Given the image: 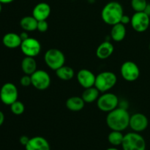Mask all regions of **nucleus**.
<instances>
[{
    "mask_svg": "<svg viewBox=\"0 0 150 150\" xmlns=\"http://www.w3.org/2000/svg\"><path fill=\"white\" fill-rule=\"evenodd\" d=\"M147 4L146 0H131V7L135 12H144Z\"/></svg>",
    "mask_w": 150,
    "mask_h": 150,
    "instance_id": "25",
    "label": "nucleus"
},
{
    "mask_svg": "<svg viewBox=\"0 0 150 150\" xmlns=\"http://www.w3.org/2000/svg\"><path fill=\"white\" fill-rule=\"evenodd\" d=\"M117 82V77L115 73L111 71H104L96 76L95 86L100 92H106L112 89Z\"/></svg>",
    "mask_w": 150,
    "mask_h": 150,
    "instance_id": "3",
    "label": "nucleus"
},
{
    "mask_svg": "<svg viewBox=\"0 0 150 150\" xmlns=\"http://www.w3.org/2000/svg\"><path fill=\"white\" fill-rule=\"evenodd\" d=\"M114 48L109 41H104L100 44L96 50V56L100 59H106L114 53Z\"/></svg>",
    "mask_w": 150,
    "mask_h": 150,
    "instance_id": "17",
    "label": "nucleus"
},
{
    "mask_svg": "<svg viewBox=\"0 0 150 150\" xmlns=\"http://www.w3.org/2000/svg\"><path fill=\"white\" fill-rule=\"evenodd\" d=\"M130 24L137 32H144L147 30L150 24V17L144 12H136L132 16Z\"/></svg>",
    "mask_w": 150,
    "mask_h": 150,
    "instance_id": "10",
    "label": "nucleus"
},
{
    "mask_svg": "<svg viewBox=\"0 0 150 150\" xmlns=\"http://www.w3.org/2000/svg\"><path fill=\"white\" fill-rule=\"evenodd\" d=\"M18 92L15 84L12 83H6L0 89V100L4 104L10 105L18 100Z\"/></svg>",
    "mask_w": 150,
    "mask_h": 150,
    "instance_id": "7",
    "label": "nucleus"
},
{
    "mask_svg": "<svg viewBox=\"0 0 150 150\" xmlns=\"http://www.w3.org/2000/svg\"><path fill=\"white\" fill-rule=\"evenodd\" d=\"M77 80L79 84L84 89L95 86L96 76L88 69H81L77 73Z\"/></svg>",
    "mask_w": 150,
    "mask_h": 150,
    "instance_id": "13",
    "label": "nucleus"
},
{
    "mask_svg": "<svg viewBox=\"0 0 150 150\" xmlns=\"http://www.w3.org/2000/svg\"><path fill=\"white\" fill-rule=\"evenodd\" d=\"M105 150H120V149H117V148H114V147H111V148H108V149H105Z\"/></svg>",
    "mask_w": 150,
    "mask_h": 150,
    "instance_id": "35",
    "label": "nucleus"
},
{
    "mask_svg": "<svg viewBox=\"0 0 150 150\" xmlns=\"http://www.w3.org/2000/svg\"><path fill=\"white\" fill-rule=\"evenodd\" d=\"M13 1H14V0H0V2H1V4H9V3L13 2Z\"/></svg>",
    "mask_w": 150,
    "mask_h": 150,
    "instance_id": "34",
    "label": "nucleus"
},
{
    "mask_svg": "<svg viewBox=\"0 0 150 150\" xmlns=\"http://www.w3.org/2000/svg\"><path fill=\"white\" fill-rule=\"evenodd\" d=\"M30 76L32 85L38 90H45L51 85V77L45 70H37Z\"/></svg>",
    "mask_w": 150,
    "mask_h": 150,
    "instance_id": "9",
    "label": "nucleus"
},
{
    "mask_svg": "<svg viewBox=\"0 0 150 150\" xmlns=\"http://www.w3.org/2000/svg\"><path fill=\"white\" fill-rule=\"evenodd\" d=\"M4 122V114L2 111H0V126L3 125Z\"/></svg>",
    "mask_w": 150,
    "mask_h": 150,
    "instance_id": "32",
    "label": "nucleus"
},
{
    "mask_svg": "<svg viewBox=\"0 0 150 150\" xmlns=\"http://www.w3.org/2000/svg\"><path fill=\"white\" fill-rule=\"evenodd\" d=\"M119 98L115 94L104 92L97 100L98 108L103 112H110L118 107Z\"/></svg>",
    "mask_w": 150,
    "mask_h": 150,
    "instance_id": "6",
    "label": "nucleus"
},
{
    "mask_svg": "<svg viewBox=\"0 0 150 150\" xmlns=\"http://www.w3.org/2000/svg\"><path fill=\"white\" fill-rule=\"evenodd\" d=\"M144 12L150 17V4H147V6H146V9H145Z\"/></svg>",
    "mask_w": 150,
    "mask_h": 150,
    "instance_id": "33",
    "label": "nucleus"
},
{
    "mask_svg": "<svg viewBox=\"0 0 150 150\" xmlns=\"http://www.w3.org/2000/svg\"><path fill=\"white\" fill-rule=\"evenodd\" d=\"M2 42L5 47L13 49L21 46L22 40L20 35H18L14 32H9L4 35L2 38Z\"/></svg>",
    "mask_w": 150,
    "mask_h": 150,
    "instance_id": "16",
    "label": "nucleus"
},
{
    "mask_svg": "<svg viewBox=\"0 0 150 150\" xmlns=\"http://www.w3.org/2000/svg\"><path fill=\"white\" fill-rule=\"evenodd\" d=\"M123 15L124 11L122 6L117 1L107 3L101 12V18L104 23L111 26L120 23Z\"/></svg>",
    "mask_w": 150,
    "mask_h": 150,
    "instance_id": "2",
    "label": "nucleus"
},
{
    "mask_svg": "<svg viewBox=\"0 0 150 150\" xmlns=\"http://www.w3.org/2000/svg\"><path fill=\"white\" fill-rule=\"evenodd\" d=\"M100 97V91L95 87V86L92 87L86 88L83 91L82 94L81 98L84 100L85 103H91L95 101L98 100V98Z\"/></svg>",
    "mask_w": 150,
    "mask_h": 150,
    "instance_id": "22",
    "label": "nucleus"
},
{
    "mask_svg": "<svg viewBox=\"0 0 150 150\" xmlns=\"http://www.w3.org/2000/svg\"><path fill=\"white\" fill-rule=\"evenodd\" d=\"M1 9H2V7H1V3L0 2V13H1Z\"/></svg>",
    "mask_w": 150,
    "mask_h": 150,
    "instance_id": "36",
    "label": "nucleus"
},
{
    "mask_svg": "<svg viewBox=\"0 0 150 150\" xmlns=\"http://www.w3.org/2000/svg\"><path fill=\"white\" fill-rule=\"evenodd\" d=\"M37 62L34 57H26L21 62V70L25 75H31L37 70Z\"/></svg>",
    "mask_w": 150,
    "mask_h": 150,
    "instance_id": "20",
    "label": "nucleus"
},
{
    "mask_svg": "<svg viewBox=\"0 0 150 150\" xmlns=\"http://www.w3.org/2000/svg\"><path fill=\"white\" fill-rule=\"evenodd\" d=\"M85 103L84 100L81 97L73 96L70 97L66 101V107L70 111L73 112H78L81 111L84 107Z\"/></svg>",
    "mask_w": 150,
    "mask_h": 150,
    "instance_id": "18",
    "label": "nucleus"
},
{
    "mask_svg": "<svg viewBox=\"0 0 150 150\" xmlns=\"http://www.w3.org/2000/svg\"><path fill=\"white\" fill-rule=\"evenodd\" d=\"M51 9L49 4L45 2L38 3L35 6L32 10V16L37 20L43 21L47 20L51 14Z\"/></svg>",
    "mask_w": 150,
    "mask_h": 150,
    "instance_id": "15",
    "label": "nucleus"
},
{
    "mask_svg": "<svg viewBox=\"0 0 150 150\" xmlns=\"http://www.w3.org/2000/svg\"><path fill=\"white\" fill-rule=\"evenodd\" d=\"M44 61L46 65L53 70H57L64 65L65 56L64 53L57 48H51L45 52Z\"/></svg>",
    "mask_w": 150,
    "mask_h": 150,
    "instance_id": "5",
    "label": "nucleus"
},
{
    "mask_svg": "<svg viewBox=\"0 0 150 150\" xmlns=\"http://www.w3.org/2000/svg\"><path fill=\"white\" fill-rule=\"evenodd\" d=\"M20 48L26 57H35L40 53L41 44L36 38H28L22 41Z\"/></svg>",
    "mask_w": 150,
    "mask_h": 150,
    "instance_id": "11",
    "label": "nucleus"
},
{
    "mask_svg": "<svg viewBox=\"0 0 150 150\" xmlns=\"http://www.w3.org/2000/svg\"><path fill=\"white\" fill-rule=\"evenodd\" d=\"M123 150H146V142L142 135L136 132H130L124 136Z\"/></svg>",
    "mask_w": 150,
    "mask_h": 150,
    "instance_id": "4",
    "label": "nucleus"
},
{
    "mask_svg": "<svg viewBox=\"0 0 150 150\" xmlns=\"http://www.w3.org/2000/svg\"><path fill=\"white\" fill-rule=\"evenodd\" d=\"M20 37H21V38L22 41L24 40H26V39H27L28 38H29V35H28V34L26 32V31L23 32H22V33H21Z\"/></svg>",
    "mask_w": 150,
    "mask_h": 150,
    "instance_id": "31",
    "label": "nucleus"
},
{
    "mask_svg": "<svg viewBox=\"0 0 150 150\" xmlns=\"http://www.w3.org/2000/svg\"><path fill=\"white\" fill-rule=\"evenodd\" d=\"M26 150H51L48 141L42 136L30 138L27 144L25 146Z\"/></svg>",
    "mask_w": 150,
    "mask_h": 150,
    "instance_id": "14",
    "label": "nucleus"
},
{
    "mask_svg": "<svg viewBox=\"0 0 150 150\" xmlns=\"http://www.w3.org/2000/svg\"><path fill=\"white\" fill-rule=\"evenodd\" d=\"M21 85L24 87H27V86L32 85V79H31V76L29 75H25V76H22L20 80Z\"/></svg>",
    "mask_w": 150,
    "mask_h": 150,
    "instance_id": "28",
    "label": "nucleus"
},
{
    "mask_svg": "<svg viewBox=\"0 0 150 150\" xmlns=\"http://www.w3.org/2000/svg\"><path fill=\"white\" fill-rule=\"evenodd\" d=\"M48 23L46 21V20L39 21L38 22V27L37 30L39 31L40 32H45L48 30Z\"/></svg>",
    "mask_w": 150,
    "mask_h": 150,
    "instance_id": "27",
    "label": "nucleus"
},
{
    "mask_svg": "<svg viewBox=\"0 0 150 150\" xmlns=\"http://www.w3.org/2000/svg\"><path fill=\"white\" fill-rule=\"evenodd\" d=\"M29 139H30V138H29V137H28V136H21L20 139H19V142H20L21 144L23 145V146H25L28 144V142H29Z\"/></svg>",
    "mask_w": 150,
    "mask_h": 150,
    "instance_id": "29",
    "label": "nucleus"
},
{
    "mask_svg": "<svg viewBox=\"0 0 150 150\" xmlns=\"http://www.w3.org/2000/svg\"><path fill=\"white\" fill-rule=\"evenodd\" d=\"M120 73L125 80L133 82L137 80L140 76V69L134 62L127 61L122 64Z\"/></svg>",
    "mask_w": 150,
    "mask_h": 150,
    "instance_id": "8",
    "label": "nucleus"
},
{
    "mask_svg": "<svg viewBox=\"0 0 150 150\" xmlns=\"http://www.w3.org/2000/svg\"><path fill=\"white\" fill-rule=\"evenodd\" d=\"M10 110L12 113L15 115H21L25 111V106L23 103L21 101L16 100L10 105Z\"/></svg>",
    "mask_w": 150,
    "mask_h": 150,
    "instance_id": "26",
    "label": "nucleus"
},
{
    "mask_svg": "<svg viewBox=\"0 0 150 150\" xmlns=\"http://www.w3.org/2000/svg\"><path fill=\"white\" fill-rule=\"evenodd\" d=\"M125 135L122 134L121 131L112 130L108 136V141L111 145L114 146L122 145L124 139Z\"/></svg>",
    "mask_w": 150,
    "mask_h": 150,
    "instance_id": "24",
    "label": "nucleus"
},
{
    "mask_svg": "<svg viewBox=\"0 0 150 150\" xmlns=\"http://www.w3.org/2000/svg\"><path fill=\"white\" fill-rule=\"evenodd\" d=\"M56 75L59 79L62 81H70L74 77L75 72L72 67L63 65L56 70Z\"/></svg>",
    "mask_w": 150,
    "mask_h": 150,
    "instance_id": "23",
    "label": "nucleus"
},
{
    "mask_svg": "<svg viewBox=\"0 0 150 150\" xmlns=\"http://www.w3.org/2000/svg\"><path fill=\"white\" fill-rule=\"evenodd\" d=\"M149 125L148 119L144 114L142 113H136L130 116L129 127L133 132L141 133L146 130Z\"/></svg>",
    "mask_w": 150,
    "mask_h": 150,
    "instance_id": "12",
    "label": "nucleus"
},
{
    "mask_svg": "<svg viewBox=\"0 0 150 150\" xmlns=\"http://www.w3.org/2000/svg\"><path fill=\"white\" fill-rule=\"evenodd\" d=\"M38 21L32 16H24L20 21V26L26 32H33L37 30Z\"/></svg>",
    "mask_w": 150,
    "mask_h": 150,
    "instance_id": "21",
    "label": "nucleus"
},
{
    "mask_svg": "<svg viewBox=\"0 0 150 150\" xmlns=\"http://www.w3.org/2000/svg\"><path fill=\"white\" fill-rule=\"evenodd\" d=\"M149 50H150V44H149Z\"/></svg>",
    "mask_w": 150,
    "mask_h": 150,
    "instance_id": "37",
    "label": "nucleus"
},
{
    "mask_svg": "<svg viewBox=\"0 0 150 150\" xmlns=\"http://www.w3.org/2000/svg\"><path fill=\"white\" fill-rule=\"evenodd\" d=\"M126 35V28L122 23L113 25L111 30V38L115 42H121Z\"/></svg>",
    "mask_w": 150,
    "mask_h": 150,
    "instance_id": "19",
    "label": "nucleus"
},
{
    "mask_svg": "<svg viewBox=\"0 0 150 150\" xmlns=\"http://www.w3.org/2000/svg\"><path fill=\"white\" fill-rule=\"evenodd\" d=\"M130 21H131V18H130L129 16H126V15H123V16L122 17L121 21H120V23H122V24L125 25L127 23H130Z\"/></svg>",
    "mask_w": 150,
    "mask_h": 150,
    "instance_id": "30",
    "label": "nucleus"
},
{
    "mask_svg": "<svg viewBox=\"0 0 150 150\" xmlns=\"http://www.w3.org/2000/svg\"><path fill=\"white\" fill-rule=\"evenodd\" d=\"M130 115L125 108L120 107L108 113L106 124L111 130L122 132L129 127Z\"/></svg>",
    "mask_w": 150,
    "mask_h": 150,
    "instance_id": "1",
    "label": "nucleus"
}]
</instances>
